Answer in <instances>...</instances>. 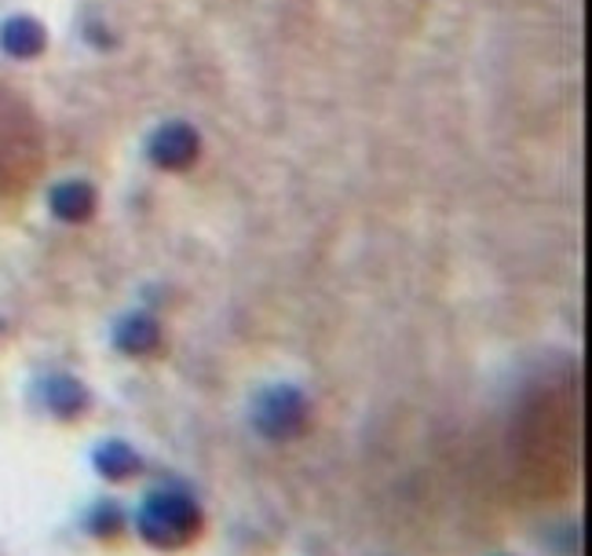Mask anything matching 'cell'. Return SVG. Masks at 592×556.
Wrapping results in <instances>:
<instances>
[{
  "mask_svg": "<svg viewBox=\"0 0 592 556\" xmlns=\"http://www.w3.org/2000/svg\"><path fill=\"white\" fill-rule=\"evenodd\" d=\"M198 151H201V140L187 121H168L151 135V157L162 168H173V173L195 165Z\"/></svg>",
  "mask_w": 592,
  "mask_h": 556,
  "instance_id": "277c9868",
  "label": "cell"
},
{
  "mask_svg": "<svg viewBox=\"0 0 592 556\" xmlns=\"http://www.w3.org/2000/svg\"><path fill=\"white\" fill-rule=\"evenodd\" d=\"M135 538L157 553H179L195 546L205 531V509L187 483L165 480L146 487L135 502L132 524Z\"/></svg>",
  "mask_w": 592,
  "mask_h": 556,
  "instance_id": "6da1fadb",
  "label": "cell"
},
{
  "mask_svg": "<svg viewBox=\"0 0 592 556\" xmlns=\"http://www.w3.org/2000/svg\"><path fill=\"white\" fill-rule=\"evenodd\" d=\"M37 403L55 422H77V417L92 411V392H88V384L77 381L74 373L52 370L37 381Z\"/></svg>",
  "mask_w": 592,
  "mask_h": 556,
  "instance_id": "3957f363",
  "label": "cell"
},
{
  "mask_svg": "<svg viewBox=\"0 0 592 556\" xmlns=\"http://www.w3.org/2000/svg\"><path fill=\"white\" fill-rule=\"evenodd\" d=\"M129 524H132V513L118 502V498H96V502L81 513V531L92 542H102V546L121 542Z\"/></svg>",
  "mask_w": 592,
  "mask_h": 556,
  "instance_id": "52a82bcc",
  "label": "cell"
},
{
  "mask_svg": "<svg viewBox=\"0 0 592 556\" xmlns=\"http://www.w3.org/2000/svg\"><path fill=\"white\" fill-rule=\"evenodd\" d=\"M165 345V334H162V323L146 312H129L113 323V348L129 359H146L154 351H162Z\"/></svg>",
  "mask_w": 592,
  "mask_h": 556,
  "instance_id": "5b68a950",
  "label": "cell"
},
{
  "mask_svg": "<svg viewBox=\"0 0 592 556\" xmlns=\"http://www.w3.org/2000/svg\"><path fill=\"white\" fill-rule=\"evenodd\" d=\"M48 206L66 224H85L96 212V187L85 184V179H66V184L52 190Z\"/></svg>",
  "mask_w": 592,
  "mask_h": 556,
  "instance_id": "9c48e42d",
  "label": "cell"
},
{
  "mask_svg": "<svg viewBox=\"0 0 592 556\" xmlns=\"http://www.w3.org/2000/svg\"><path fill=\"white\" fill-rule=\"evenodd\" d=\"M249 422H253V433L260 439L289 444V439H300L307 433V422H311V400L289 381L267 384V389H260L253 395Z\"/></svg>",
  "mask_w": 592,
  "mask_h": 556,
  "instance_id": "7a4b0ae2",
  "label": "cell"
},
{
  "mask_svg": "<svg viewBox=\"0 0 592 556\" xmlns=\"http://www.w3.org/2000/svg\"><path fill=\"white\" fill-rule=\"evenodd\" d=\"M44 44H48V33L30 15H15L0 26V48H4L11 59H33V55L44 52Z\"/></svg>",
  "mask_w": 592,
  "mask_h": 556,
  "instance_id": "ba28073f",
  "label": "cell"
},
{
  "mask_svg": "<svg viewBox=\"0 0 592 556\" xmlns=\"http://www.w3.org/2000/svg\"><path fill=\"white\" fill-rule=\"evenodd\" d=\"M92 472L102 483H132L143 472V454L124 439H102L92 450Z\"/></svg>",
  "mask_w": 592,
  "mask_h": 556,
  "instance_id": "8992f818",
  "label": "cell"
}]
</instances>
